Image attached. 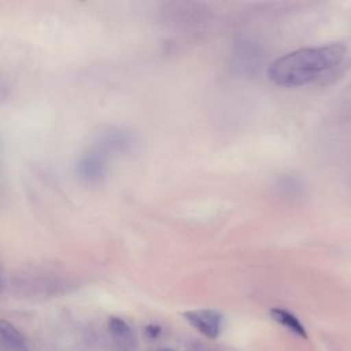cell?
I'll return each mask as SVG.
<instances>
[{"instance_id":"1","label":"cell","mask_w":351,"mask_h":351,"mask_svg":"<svg viewBox=\"0 0 351 351\" xmlns=\"http://www.w3.org/2000/svg\"><path fill=\"white\" fill-rule=\"evenodd\" d=\"M346 51V47L340 43L300 48L276 59L269 66L267 74L280 86L308 85L339 66Z\"/></svg>"},{"instance_id":"2","label":"cell","mask_w":351,"mask_h":351,"mask_svg":"<svg viewBox=\"0 0 351 351\" xmlns=\"http://www.w3.org/2000/svg\"><path fill=\"white\" fill-rule=\"evenodd\" d=\"M107 162L108 155L93 147L78 156L75 162V174L88 185L100 184L107 176Z\"/></svg>"},{"instance_id":"3","label":"cell","mask_w":351,"mask_h":351,"mask_svg":"<svg viewBox=\"0 0 351 351\" xmlns=\"http://www.w3.org/2000/svg\"><path fill=\"white\" fill-rule=\"evenodd\" d=\"M133 144L134 138L129 132L119 128H107L97 134L96 148L108 155L114 152H126L132 149Z\"/></svg>"},{"instance_id":"4","label":"cell","mask_w":351,"mask_h":351,"mask_svg":"<svg viewBox=\"0 0 351 351\" xmlns=\"http://www.w3.org/2000/svg\"><path fill=\"white\" fill-rule=\"evenodd\" d=\"M184 317L207 337H217L222 326V315L214 310H193L184 313Z\"/></svg>"},{"instance_id":"5","label":"cell","mask_w":351,"mask_h":351,"mask_svg":"<svg viewBox=\"0 0 351 351\" xmlns=\"http://www.w3.org/2000/svg\"><path fill=\"white\" fill-rule=\"evenodd\" d=\"M270 315L273 317V319H276L282 326L288 328L295 335H298L300 337H306L307 336L304 326L302 325V322L291 311L284 310V308H271L270 310Z\"/></svg>"},{"instance_id":"6","label":"cell","mask_w":351,"mask_h":351,"mask_svg":"<svg viewBox=\"0 0 351 351\" xmlns=\"http://www.w3.org/2000/svg\"><path fill=\"white\" fill-rule=\"evenodd\" d=\"M0 333H1V340L7 347L12 348L14 351H25L26 350V343H25L23 336L11 324L3 321L0 324Z\"/></svg>"},{"instance_id":"7","label":"cell","mask_w":351,"mask_h":351,"mask_svg":"<svg viewBox=\"0 0 351 351\" xmlns=\"http://www.w3.org/2000/svg\"><path fill=\"white\" fill-rule=\"evenodd\" d=\"M108 329L118 339H129L132 335L129 325L123 319L117 317H111L108 319Z\"/></svg>"},{"instance_id":"8","label":"cell","mask_w":351,"mask_h":351,"mask_svg":"<svg viewBox=\"0 0 351 351\" xmlns=\"http://www.w3.org/2000/svg\"><path fill=\"white\" fill-rule=\"evenodd\" d=\"M158 351H171V350H169V348H160V350H158Z\"/></svg>"}]
</instances>
